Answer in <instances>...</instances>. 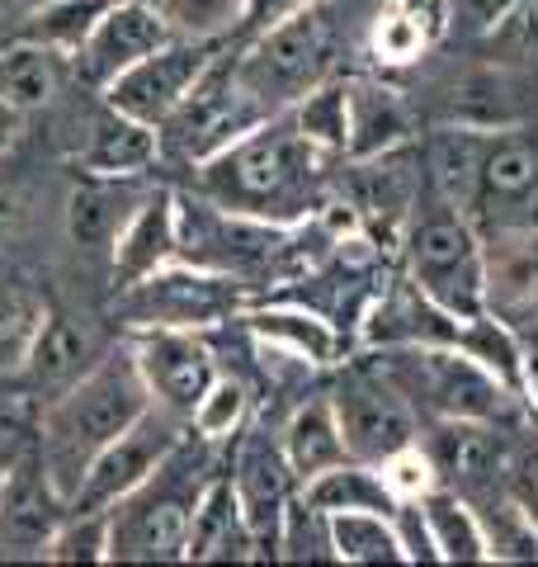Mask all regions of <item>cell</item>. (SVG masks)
Returning a JSON list of instances; mask_svg holds the SVG:
<instances>
[{
    "mask_svg": "<svg viewBox=\"0 0 538 567\" xmlns=\"http://www.w3.org/2000/svg\"><path fill=\"white\" fill-rule=\"evenodd\" d=\"M340 156L321 152L317 142L298 133L293 114H269L256 123L246 137H237L227 152L213 162L194 166L199 194L218 199L227 208H241L250 218L298 227L317 218V208L327 204V166Z\"/></svg>",
    "mask_w": 538,
    "mask_h": 567,
    "instance_id": "cell-1",
    "label": "cell"
},
{
    "mask_svg": "<svg viewBox=\"0 0 538 567\" xmlns=\"http://www.w3.org/2000/svg\"><path fill=\"white\" fill-rule=\"evenodd\" d=\"M147 406H152V393L142 383V369L133 360L128 341L118 350H104L76 383H66L62 393L48 398L33 450H39L43 468L52 473V483L62 487L66 502L81 487V473L90 468V458L128 431Z\"/></svg>",
    "mask_w": 538,
    "mask_h": 567,
    "instance_id": "cell-2",
    "label": "cell"
},
{
    "mask_svg": "<svg viewBox=\"0 0 538 567\" xmlns=\"http://www.w3.org/2000/svg\"><path fill=\"white\" fill-rule=\"evenodd\" d=\"M218 450L185 431L179 445L110 511V563H185L194 506L218 473Z\"/></svg>",
    "mask_w": 538,
    "mask_h": 567,
    "instance_id": "cell-3",
    "label": "cell"
},
{
    "mask_svg": "<svg viewBox=\"0 0 538 567\" xmlns=\"http://www.w3.org/2000/svg\"><path fill=\"white\" fill-rule=\"evenodd\" d=\"M302 227L250 218L241 208H227L208 194H175V260L204 265V270L237 275L241 284H269V279H293L302 265Z\"/></svg>",
    "mask_w": 538,
    "mask_h": 567,
    "instance_id": "cell-4",
    "label": "cell"
},
{
    "mask_svg": "<svg viewBox=\"0 0 538 567\" xmlns=\"http://www.w3.org/2000/svg\"><path fill=\"white\" fill-rule=\"evenodd\" d=\"M383 374L402 388V398L416 406V416H454V421H492L510 425L529 412L492 369H482L468 350L458 346H402L373 350Z\"/></svg>",
    "mask_w": 538,
    "mask_h": 567,
    "instance_id": "cell-5",
    "label": "cell"
},
{
    "mask_svg": "<svg viewBox=\"0 0 538 567\" xmlns=\"http://www.w3.org/2000/svg\"><path fill=\"white\" fill-rule=\"evenodd\" d=\"M402 270L458 317L487 312V237L463 208L444 204L439 194L421 199L402 233Z\"/></svg>",
    "mask_w": 538,
    "mask_h": 567,
    "instance_id": "cell-6",
    "label": "cell"
},
{
    "mask_svg": "<svg viewBox=\"0 0 538 567\" xmlns=\"http://www.w3.org/2000/svg\"><path fill=\"white\" fill-rule=\"evenodd\" d=\"M241 81L256 91L269 114H283L331 76L335 58V14L327 0H302L279 24L260 29L256 39L231 43Z\"/></svg>",
    "mask_w": 538,
    "mask_h": 567,
    "instance_id": "cell-7",
    "label": "cell"
},
{
    "mask_svg": "<svg viewBox=\"0 0 538 567\" xmlns=\"http://www.w3.org/2000/svg\"><path fill=\"white\" fill-rule=\"evenodd\" d=\"M269 110L256 100V91L241 81L237 52L231 43L218 48V58L208 62V71L194 81V91L175 104V114L161 123V162L170 166H204L218 152H227L237 137H246L256 123H265Z\"/></svg>",
    "mask_w": 538,
    "mask_h": 567,
    "instance_id": "cell-8",
    "label": "cell"
},
{
    "mask_svg": "<svg viewBox=\"0 0 538 567\" xmlns=\"http://www.w3.org/2000/svg\"><path fill=\"white\" fill-rule=\"evenodd\" d=\"M256 303L250 284L223 270H204L189 260H170L156 275L137 279L133 289L118 293V312L128 327H179V331H213L227 327Z\"/></svg>",
    "mask_w": 538,
    "mask_h": 567,
    "instance_id": "cell-9",
    "label": "cell"
},
{
    "mask_svg": "<svg viewBox=\"0 0 538 567\" xmlns=\"http://www.w3.org/2000/svg\"><path fill=\"white\" fill-rule=\"evenodd\" d=\"M327 393H331L350 458L383 464L387 454H397L421 435L416 406L402 398V388L383 374L379 360H340Z\"/></svg>",
    "mask_w": 538,
    "mask_h": 567,
    "instance_id": "cell-10",
    "label": "cell"
},
{
    "mask_svg": "<svg viewBox=\"0 0 538 567\" xmlns=\"http://www.w3.org/2000/svg\"><path fill=\"white\" fill-rule=\"evenodd\" d=\"M345 185H350V208L359 213L364 233L379 246H402V233L411 223V213L425 199V162L421 147L406 142V147H392L379 156H345Z\"/></svg>",
    "mask_w": 538,
    "mask_h": 567,
    "instance_id": "cell-11",
    "label": "cell"
},
{
    "mask_svg": "<svg viewBox=\"0 0 538 567\" xmlns=\"http://www.w3.org/2000/svg\"><path fill=\"white\" fill-rule=\"evenodd\" d=\"M185 431H189V421H179L166 406L152 402L128 431L90 458V468L81 473V487L71 492V511H114L123 496L179 445Z\"/></svg>",
    "mask_w": 538,
    "mask_h": 567,
    "instance_id": "cell-12",
    "label": "cell"
},
{
    "mask_svg": "<svg viewBox=\"0 0 538 567\" xmlns=\"http://www.w3.org/2000/svg\"><path fill=\"white\" fill-rule=\"evenodd\" d=\"M128 350L142 369V383L156 406L189 421V412L208 393V383L223 374L218 350L208 346V331H179V327H137L128 336Z\"/></svg>",
    "mask_w": 538,
    "mask_h": 567,
    "instance_id": "cell-13",
    "label": "cell"
},
{
    "mask_svg": "<svg viewBox=\"0 0 538 567\" xmlns=\"http://www.w3.org/2000/svg\"><path fill=\"white\" fill-rule=\"evenodd\" d=\"M468 317L439 308L406 270L383 275L354 322L359 350H402V346H458Z\"/></svg>",
    "mask_w": 538,
    "mask_h": 567,
    "instance_id": "cell-14",
    "label": "cell"
},
{
    "mask_svg": "<svg viewBox=\"0 0 538 567\" xmlns=\"http://www.w3.org/2000/svg\"><path fill=\"white\" fill-rule=\"evenodd\" d=\"M223 43H199V39H170L166 48L147 52L142 62H133L123 76H114L104 85V104H114L118 114H128L137 123H152L161 128L175 104L194 91V81L208 71V62L218 58Z\"/></svg>",
    "mask_w": 538,
    "mask_h": 567,
    "instance_id": "cell-15",
    "label": "cell"
},
{
    "mask_svg": "<svg viewBox=\"0 0 538 567\" xmlns=\"http://www.w3.org/2000/svg\"><path fill=\"white\" fill-rule=\"evenodd\" d=\"M227 477H231V487H237L250 535L260 544V558H275L283 511H289V502L298 496V477L289 468V458H283L279 435H269L265 425H246V431L231 440Z\"/></svg>",
    "mask_w": 538,
    "mask_h": 567,
    "instance_id": "cell-16",
    "label": "cell"
},
{
    "mask_svg": "<svg viewBox=\"0 0 538 567\" xmlns=\"http://www.w3.org/2000/svg\"><path fill=\"white\" fill-rule=\"evenodd\" d=\"M66 511H71V502L62 496V487L52 483L39 450L29 445L10 464L6 483H0V554L6 558H43V548L52 535H58Z\"/></svg>",
    "mask_w": 538,
    "mask_h": 567,
    "instance_id": "cell-17",
    "label": "cell"
},
{
    "mask_svg": "<svg viewBox=\"0 0 538 567\" xmlns=\"http://www.w3.org/2000/svg\"><path fill=\"white\" fill-rule=\"evenodd\" d=\"M500 431L506 425H492V421H454V416L425 421L421 445L439 473V487L458 496H482L506 483L510 445L500 440Z\"/></svg>",
    "mask_w": 538,
    "mask_h": 567,
    "instance_id": "cell-18",
    "label": "cell"
},
{
    "mask_svg": "<svg viewBox=\"0 0 538 567\" xmlns=\"http://www.w3.org/2000/svg\"><path fill=\"white\" fill-rule=\"evenodd\" d=\"M170 39H179V33L166 24V14H161L152 0H114V6L104 10V20L90 29L81 52L71 58V71H76L85 85L104 91L114 76H123L133 62H142L156 48H166Z\"/></svg>",
    "mask_w": 538,
    "mask_h": 567,
    "instance_id": "cell-19",
    "label": "cell"
},
{
    "mask_svg": "<svg viewBox=\"0 0 538 567\" xmlns=\"http://www.w3.org/2000/svg\"><path fill=\"white\" fill-rule=\"evenodd\" d=\"M241 331L250 336L256 346L265 350H279L289 354V360L308 364V369H335L340 360H345V331H340L335 322L321 308L302 303V298H275V303H250L241 317Z\"/></svg>",
    "mask_w": 538,
    "mask_h": 567,
    "instance_id": "cell-20",
    "label": "cell"
},
{
    "mask_svg": "<svg viewBox=\"0 0 538 567\" xmlns=\"http://www.w3.org/2000/svg\"><path fill=\"white\" fill-rule=\"evenodd\" d=\"M161 162V133L152 123L118 114L114 104L90 118L85 142L76 147V171L95 181H137Z\"/></svg>",
    "mask_w": 538,
    "mask_h": 567,
    "instance_id": "cell-21",
    "label": "cell"
},
{
    "mask_svg": "<svg viewBox=\"0 0 538 567\" xmlns=\"http://www.w3.org/2000/svg\"><path fill=\"white\" fill-rule=\"evenodd\" d=\"M175 251H179L175 246V194L156 189L128 213V223L118 227V237L110 246V284H114V293L133 289L137 279L156 275L161 265L175 260Z\"/></svg>",
    "mask_w": 538,
    "mask_h": 567,
    "instance_id": "cell-22",
    "label": "cell"
},
{
    "mask_svg": "<svg viewBox=\"0 0 538 567\" xmlns=\"http://www.w3.org/2000/svg\"><path fill=\"white\" fill-rule=\"evenodd\" d=\"M487 308L515 331L538 317V227L487 233Z\"/></svg>",
    "mask_w": 538,
    "mask_h": 567,
    "instance_id": "cell-23",
    "label": "cell"
},
{
    "mask_svg": "<svg viewBox=\"0 0 538 567\" xmlns=\"http://www.w3.org/2000/svg\"><path fill=\"white\" fill-rule=\"evenodd\" d=\"M448 39V0H383L369 24V58L402 71L430 58Z\"/></svg>",
    "mask_w": 538,
    "mask_h": 567,
    "instance_id": "cell-24",
    "label": "cell"
},
{
    "mask_svg": "<svg viewBox=\"0 0 538 567\" xmlns=\"http://www.w3.org/2000/svg\"><path fill=\"white\" fill-rule=\"evenodd\" d=\"M185 563H260V544L241 516V502H237V487H231L227 468L208 477L199 506H194Z\"/></svg>",
    "mask_w": 538,
    "mask_h": 567,
    "instance_id": "cell-25",
    "label": "cell"
},
{
    "mask_svg": "<svg viewBox=\"0 0 538 567\" xmlns=\"http://www.w3.org/2000/svg\"><path fill=\"white\" fill-rule=\"evenodd\" d=\"M350 91V142L345 156H379L416 142V114L397 85L379 76H345Z\"/></svg>",
    "mask_w": 538,
    "mask_h": 567,
    "instance_id": "cell-26",
    "label": "cell"
},
{
    "mask_svg": "<svg viewBox=\"0 0 538 567\" xmlns=\"http://www.w3.org/2000/svg\"><path fill=\"white\" fill-rule=\"evenodd\" d=\"M279 445H283V458H289V468L298 477V487L317 473L345 464L350 450H345V435H340V421H335L327 388H317L312 398H302L293 406L289 421L279 425Z\"/></svg>",
    "mask_w": 538,
    "mask_h": 567,
    "instance_id": "cell-27",
    "label": "cell"
},
{
    "mask_svg": "<svg viewBox=\"0 0 538 567\" xmlns=\"http://www.w3.org/2000/svg\"><path fill=\"white\" fill-rule=\"evenodd\" d=\"M142 199L133 194V181H95V175H81V185L66 194L62 223H66V241L76 251H110L118 227L128 223V213Z\"/></svg>",
    "mask_w": 538,
    "mask_h": 567,
    "instance_id": "cell-28",
    "label": "cell"
},
{
    "mask_svg": "<svg viewBox=\"0 0 538 567\" xmlns=\"http://www.w3.org/2000/svg\"><path fill=\"white\" fill-rule=\"evenodd\" d=\"M66 71H71V58H62V52L14 39L0 48V104H10L20 114L43 110V104L62 95Z\"/></svg>",
    "mask_w": 538,
    "mask_h": 567,
    "instance_id": "cell-29",
    "label": "cell"
},
{
    "mask_svg": "<svg viewBox=\"0 0 538 567\" xmlns=\"http://www.w3.org/2000/svg\"><path fill=\"white\" fill-rule=\"evenodd\" d=\"M312 506H321L327 516H340V511H379V516H392L402 502L392 496V487L383 483V468L379 464H364V458H345L327 473L308 477L298 487Z\"/></svg>",
    "mask_w": 538,
    "mask_h": 567,
    "instance_id": "cell-30",
    "label": "cell"
},
{
    "mask_svg": "<svg viewBox=\"0 0 538 567\" xmlns=\"http://www.w3.org/2000/svg\"><path fill=\"white\" fill-rule=\"evenodd\" d=\"M90 364H95V346H90V336L71 322V317L52 312L48 327L39 331V341H33L20 374L33 388H43V393H62V388L76 383Z\"/></svg>",
    "mask_w": 538,
    "mask_h": 567,
    "instance_id": "cell-31",
    "label": "cell"
},
{
    "mask_svg": "<svg viewBox=\"0 0 538 567\" xmlns=\"http://www.w3.org/2000/svg\"><path fill=\"white\" fill-rule=\"evenodd\" d=\"M421 511H425V525H430V539H435L439 563H492L477 506L468 502V496L435 487L421 502Z\"/></svg>",
    "mask_w": 538,
    "mask_h": 567,
    "instance_id": "cell-32",
    "label": "cell"
},
{
    "mask_svg": "<svg viewBox=\"0 0 538 567\" xmlns=\"http://www.w3.org/2000/svg\"><path fill=\"white\" fill-rule=\"evenodd\" d=\"M477 506L482 535H487L492 563H538V520L525 511V502L500 483L482 496H468Z\"/></svg>",
    "mask_w": 538,
    "mask_h": 567,
    "instance_id": "cell-33",
    "label": "cell"
},
{
    "mask_svg": "<svg viewBox=\"0 0 538 567\" xmlns=\"http://www.w3.org/2000/svg\"><path fill=\"white\" fill-rule=\"evenodd\" d=\"M114 0H43L39 10H29L14 39H29V43H43L62 58H76L81 43L90 39V29L104 20Z\"/></svg>",
    "mask_w": 538,
    "mask_h": 567,
    "instance_id": "cell-34",
    "label": "cell"
},
{
    "mask_svg": "<svg viewBox=\"0 0 538 567\" xmlns=\"http://www.w3.org/2000/svg\"><path fill=\"white\" fill-rule=\"evenodd\" d=\"M48 317L52 308L39 289L20 279H0V374H20Z\"/></svg>",
    "mask_w": 538,
    "mask_h": 567,
    "instance_id": "cell-35",
    "label": "cell"
},
{
    "mask_svg": "<svg viewBox=\"0 0 538 567\" xmlns=\"http://www.w3.org/2000/svg\"><path fill=\"white\" fill-rule=\"evenodd\" d=\"M331 544H335V563L350 567L406 563L397 525H392V516H379V511H340V516H331Z\"/></svg>",
    "mask_w": 538,
    "mask_h": 567,
    "instance_id": "cell-36",
    "label": "cell"
},
{
    "mask_svg": "<svg viewBox=\"0 0 538 567\" xmlns=\"http://www.w3.org/2000/svg\"><path fill=\"white\" fill-rule=\"evenodd\" d=\"M289 114H293L302 137L345 162V142H350V91H345V76H327L321 85H312V91L302 95Z\"/></svg>",
    "mask_w": 538,
    "mask_h": 567,
    "instance_id": "cell-37",
    "label": "cell"
},
{
    "mask_svg": "<svg viewBox=\"0 0 538 567\" xmlns=\"http://www.w3.org/2000/svg\"><path fill=\"white\" fill-rule=\"evenodd\" d=\"M250 383L241 374H218L208 383V393L189 412V431L204 435L208 445H231L250 425Z\"/></svg>",
    "mask_w": 538,
    "mask_h": 567,
    "instance_id": "cell-38",
    "label": "cell"
},
{
    "mask_svg": "<svg viewBox=\"0 0 538 567\" xmlns=\"http://www.w3.org/2000/svg\"><path fill=\"white\" fill-rule=\"evenodd\" d=\"M275 558H283V563H335L331 516L321 506H312L302 492L289 502V511H283Z\"/></svg>",
    "mask_w": 538,
    "mask_h": 567,
    "instance_id": "cell-39",
    "label": "cell"
},
{
    "mask_svg": "<svg viewBox=\"0 0 538 567\" xmlns=\"http://www.w3.org/2000/svg\"><path fill=\"white\" fill-rule=\"evenodd\" d=\"M166 14V24L179 39L199 43H231V33L241 24V0H152Z\"/></svg>",
    "mask_w": 538,
    "mask_h": 567,
    "instance_id": "cell-40",
    "label": "cell"
},
{
    "mask_svg": "<svg viewBox=\"0 0 538 567\" xmlns=\"http://www.w3.org/2000/svg\"><path fill=\"white\" fill-rule=\"evenodd\" d=\"M482 48H487L492 62L510 66L515 76L538 71V0H515L506 20L482 39Z\"/></svg>",
    "mask_w": 538,
    "mask_h": 567,
    "instance_id": "cell-41",
    "label": "cell"
},
{
    "mask_svg": "<svg viewBox=\"0 0 538 567\" xmlns=\"http://www.w3.org/2000/svg\"><path fill=\"white\" fill-rule=\"evenodd\" d=\"M48 563H110V511H66L43 548Z\"/></svg>",
    "mask_w": 538,
    "mask_h": 567,
    "instance_id": "cell-42",
    "label": "cell"
},
{
    "mask_svg": "<svg viewBox=\"0 0 538 567\" xmlns=\"http://www.w3.org/2000/svg\"><path fill=\"white\" fill-rule=\"evenodd\" d=\"M379 468H383V483L392 487L397 502H425V496L439 487V473H435V464H430L421 435L411 440V445H402L397 454H387Z\"/></svg>",
    "mask_w": 538,
    "mask_h": 567,
    "instance_id": "cell-43",
    "label": "cell"
},
{
    "mask_svg": "<svg viewBox=\"0 0 538 567\" xmlns=\"http://www.w3.org/2000/svg\"><path fill=\"white\" fill-rule=\"evenodd\" d=\"M515 0H448V33H468V39H487V33L506 20Z\"/></svg>",
    "mask_w": 538,
    "mask_h": 567,
    "instance_id": "cell-44",
    "label": "cell"
},
{
    "mask_svg": "<svg viewBox=\"0 0 538 567\" xmlns=\"http://www.w3.org/2000/svg\"><path fill=\"white\" fill-rule=\"evenodd\" d=\"M392 525H397V539L406 548V563H439L421 502H402L397 511H392Z\"/></svg>",
    "mask_w": 538,
    "mask_h": 567,
    "instance_id": "cell-45",
    "label": "cell"
},
{
    "mask_svg": "<svg viewBox=\"0 0 538 567\" xmlns=\"http://www.w3.org/2000/svg\"><path fill=\"white\" fill-rule=\"evenodd\" d=\"M506 487L519 496V502H525V511L538 520V445H519V450H510Z\"/></svg>",
    "mask_w": 538,
    "mask_h": 567,
    "instance_id": "cell-46",
    "label": "cell"
},
{
    "mask_svg": "<svg viewBox=\"0 0 538 567\" xmlns=\"http://www.w3.org/2000/svg\"><path fill=\"white\" fill-rule=\"evenodd\" d=\"M29 223V185L14 171H0V241H10Z\"/></svg>",
    "mask_w": 538,
    "mask_h": 567,
    "instance_id": "cell-47",
    "label": "cell"
},
{
    "mask_svg": "<svg viewBox=\"0 0 538 567\" xmlns=\"http://www.w3.org/2000/svg\"><path fill=\"white\" fill-rule=\"evenodd\" d=\"M302 0H241V24L237 33H231V43H246V39H256L260 29L269 24H279L289 10H298Z\"/></svg>",
    "mask_w": 538,
    "mask_h": 567,
    "instance_id": "cell-48",
    "label": "cell"
},
{
    "mask_svg": "<svg viewBox=\"0 0 538 567\" xmlns=\"http://www.w3.org/2000/svg\"><path fill=\"white\" fill-rule=\"evenodd\" d=\"M24 450H29V440H24L20 431H14V425H6V421H0V483H6L10 464H14V458H20Z\"/></svg>",
    "mask_w": 538,
    "mask_h": 567,
    "instance_id": "cell-49",
    "label": "cell"
},
{
    "mask_svg": "<svg viewBox=\"0 0 538 567\" xmlns=\"http://www.w3.org/2000/svg\"><path fill=\"white\" fill-rule=\"evenodd\" d=\"M24 133V114L10 110V104H0V156H6L14 147V137Z\"/></svg>",
    "mask_w": 538,
    "mask_h": 567,
    "instance_id": "cell-50",
    "label": "cell"
},
{
    "mask_svg": "<svg viewBox=\"0 0 538 567\" xmlns=\"http://www.w3.org/2000/svg\"><path fill=\"white\" fill-rule=\"evenodd\" d=\"M43 0H0V20H24L29 10H39Z\"/></svg>",
    "mask_w": 538,
    "mask_h": 567,
    "instance_id": "cell-51",
    "label": "cell"
},
{
    "mask_svg": "<svg viewBox=\"0 0 538 567\" xmlns=\"http://www.w3.org/2000/svg\"><path fill=\"white\" fill-rule=\"evenodd\" d=\"M525 402H529V416H538V354L529 350V393H525Z\"/></svg>",
    "mask_w": 538,
    "mask_h": 567,
    "instance_id": "cell-52",
    "label": "cell"
},
{
    "mask_svg": "<svg viewBox=\"0 0 538 567\" xmlns=\"http://www.w3.org/2000/svg\"><path fill=\"white\" fill-rule=\"evenodd\" d=\"M0 558H6V554H0Z\"/></svg>",
    "mask_w": 538,
    "mask_h": 567,
    "instance_id": "cell-53",
    "label": "cell"
}]
</instances>
